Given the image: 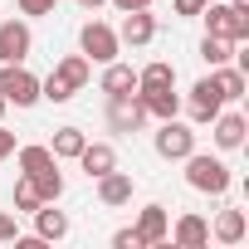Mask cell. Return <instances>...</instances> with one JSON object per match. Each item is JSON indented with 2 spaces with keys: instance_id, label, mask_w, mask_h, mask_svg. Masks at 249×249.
I'll list each match as a JSON object with an SVG mask.
<instances>
[{
  "instance_id": "obj_1",
  "label": "cell",
  "mask_w": 249,
  "mask_h": 249,
  "mask_svg": "<svg viewBox=\"0 0 249 249\" xmlns=\"http://www.w3.org/2000/svg\"><path fill=\"white\" fill-rule=\"evenodd\" d=\"M186 186L200 191V196H225V191L234 186V176H230V166H225L220 157L191 152V157H186Z\"/></svg>"
},
{
  "instance_id": "obj_2",
  "label": "cell",
  "mask_w": 249,
  "mask_h": 249,
  "mask_svg": "<svg viewBox=\"0 0 249 249\" xmlns=\"http://www.w3.org/2000/svg\"><path fill=\"white\" fill-rule=\"evenodd\" d=\"M205 35H215V39H230L234 49L249 39V10H234L230 0H205Z\"/></svg>"
},
{
  "instance_id": "obj_3",
  "label": "cell",
  "mask_w": 249,
  "mask_h": 249,
  "mask_svg": "<svg viewBox=\"0 0 249 249\" xmlns=\"http://www.w3.org/2000/svg\"><path fill=\"white\" fill-rule=\"evenodd\" d=\"M152 147H157L161 161H186V157L196 152V132H191V122L166 117L161 127H157V137H152Z\"/></svg>"
},
{
  "instance_id": "obj_4",
  "label": "cell",
  "mask_w": 249,
  "mask_h": 249,
  "mask_svg": "<svg viewBox=\"0 0 249 249\" xmlns=\"http://www.w3.org/2000/svg\"><path fill=\"white\" fill-rule=\"evenodd\" d=\"M117 30L112 25H103V20H88L83 30H78V54L88 59V64H112L117 59Z\"/></svg>"
},
{
  "instance_id": "obj_5",
  "label": "cell",
  "mask_w": 249,
  "mask_h": 249,
  "mask_svg": "<svg viewBox=\"0 0 249 249\" xmlns=\"http://www.w3.org/2000/svg\"><path fill=\"white\" fill-rule=\"evenodd\" d=\"M0 93H5V103H15V107H35L39 103V78L25 64H0Z\"/></svg>"
},
{
  "instance_id": "obj_6",
  "label": "cell",
  "mask_w": 249,
  "mask_h": 249,
  "mask_svg": "<svg viewBox=\"0 0 249 249\" xmlns=\"http://www.w3.org/2000/svg\"><path fill=\"white\" fill-rule=\"evenodd\" d=\"M107 127H112L117 137H132V132H142V127H147V107H142V98H137V93L107 98Z\"/></svg>"
},
{
  "instance_id": "obj_7",
  "label": "cell",
  "mask_w": 249,
  "mask_h": 249,
  "mask_svg": "<svg viewBox=\"0 0 249 249\" xmlns=\"http://www.w3.org/2000/svg\"><path fill=\"white\" fill-rule=\"evenodd\" d=\"M225 107V98H220V88H215V78L205 73V78H196L191 83V98H186V112H191V122L196 127H205V122H215V112Z\"/></svg>"
},
{
  "instance_id": "obj_8",
  "label": "cell",
  "mask_w": 249,
  "mask_h": 249,
  "mask_svg": "<svg viewBox=\"0 0 249 249\" xmlns=\"http://www.w3.org/2000/svg\"><path fill=\"white\" fill-rule=\"evenodd\" d=\"M35 49V30L25 20H0V64H25Z\"/></svg>"
},
{
  "instance_id": "obj_9",
  "label": "cell",
  "mask_w": 249,
  "mask_h": 249,
  "mask_svg": "<svg viewBox=\"0 0 249 249\" xmlns=\"http://www.w3.org/2000/svg\"><path fill=\"white\" fill-rule=\"evenodd\" d=\"M152 39H157V15H152V10H127V15H122V25H117V44L142 49V44H152Z\"/></svg>"
},
{
  "instance_id": "obj_10",
  "label": "cell",
  "mask_w": 249,
  "mask_h": 249,
  "mask_svg": "<svg viewBox=\"0 0 249 249\" xmlns=\"http://www.w3.org/2000/svg\"><path fill=\"white\" fill-rule=\"evenodd\" d=\"M244 132H249V122H244V112H215V122H210V137H215V147L220 152H234V147H244Z\"/></svg>"
},
{
  "instance_id": "obj_11",
  "label": "cell",
  "mask_w": 249,
  "mask_h": 249,
  "mask_svg": "<svg viewBox=\"0 0 249 249\" xmlns=\"http://www.w3.org/2000/svg\"><path fill=\"white\" fill-rule=\"evenodd\" d=\"M73 161L83 166L88 181H98V176H107V171L117 166V147H112V142H83V152H78Z\"/></svg>"
},
{
  "instance_id": "obj_12",
  "label": "cell",
  "mask_w": 249,
  "mask_h": 249,
  "mask_svg": "<svg viewBox=\"0 0 249 249\" xmlns=\"http://www.w3.org/2000/svg\"><path fill=\"white\" fill-rule=\"evenodd\" d=\"M137 239H142V249L147 244H166V230H171V215H166V205H142V215H137Z\"/></svg>"
},
{
  "instance_id": "obj_13",
  "label": "cell",
  "mask_w": 249,
  "mask_h": 249,
  "mask_svg": "<svg viewBox=\"0 0 249 249\" xmlns=\"http://www.w3.org/2000/svg\"><path fill=\"white\" fill-rule=\"evenodd\" d=\"M98 200L107 205V210H117V205H132V176L127 171H107V176H98Z\"/></svg>"
},
{
  "instance_id": "obj_14",
  "label": "cell",
  "mask_w": 249,
  "mask_h": 249,
  "mask_svg": "<svg viewBox=\"0 0 249 249\" xmlns=\"http://www.w3.org/2000/svg\"><path fill=\"white\" fill-rule=\"evenodd\" d=\"M69 230H73V225H69V215H64V210H54V200H44V205L35 210V234H39L44 244L69 239Z\"/></svg>"
},
{
  "instance_id": "obj_15",
  "label": "cell",
  "mask_w": 249,
  "mask_h": 249,
  "mask_svg": "<svg viewBox=\"0 0 249 249\" xmlns=\"http://www.w3.org/2000/svg\"><path fill=\"white\" fill-rule=\"evenodd\" d=\"M166 234H171V244H181V249H200V244H210V225H205L200 215H181Z\"/></svg>"
},
{
  "instance_id": "obj_16",
  "label": "cell",
  "mask_w": 249,
  "mask_h": 249,
  "mask_svg": "<svg viewBox=\"0 0 249 249\" xmlns=\"http://www.w3.org/2000/svg\"><path fill=\"white\" fill-rule=\"evenodd\" d=\"M98 88L107 93V98H122V93H137V73H132V64H103V78H98Z\"/></svg>"
},
{
  "instance_id": "obj_17",
  "label": "cell",
  "mask_w": 249,
  "mask_h": 249,
  "mask_svg": "<svg viewBox=\"0 0 249 249\" xmlns=\"http://www.w3.org/2000/svg\"><path fill=\"white\" fill-rule=\"evenodd\" d=\"M210 78H215V88H220V98H225V103H239V98H244V88H249L244 69H234V64H220V69H210Z\"/></svg>"
},
{
  "instance_id": "obj_18",
  "label": "cell",
  "mask_w": 249,
  "mask_h": 249,
  "mask_svg": "<svg viewBox=\"0 0 249 249\" xmlns=\"http://www.w3.org/2000/svg\"><path fill=\"white\" fill-rule=\"evenodd\" d=\"M137 98H142L147 117H157V122H166V117H176V112H181V98H176V88H152V93H137Z\"/></svg>"
},
{
  "instance_id": "obj_19",
  "label": "cell",
  "mask_w": 249,
  "mask_h": 249,
  "mask_svg": "<svg viewBox=\"0 0 249 249\" xmlns=\"http://www.w3.org/2000/svg\"><path fill=\"white\" fill-rule=\"evenodd\" d=\"M152 88H176V64L152 59V64L137 73V93H152Z\"/></svg>"
},
{
  "instance_id": "obj_20",
  "label": "cell",
  "mask_w": 249,
  "mask_h": 249,
  "mask_svg": "<svg viewBox=\"0 0 249 249\" xmlns=\"http://www.w3.org/2000/svg\"><path fill=\"white\" fill-rule=\"evenodd\" d=\"M244 230H249L244 210H220V215H215V230H210V234H215L220 244H239V239H244Z\"/></svg>"
},
{
  "instance_id": "obj_21",
  "label": "cell",
  "mask_w": 249,
  "mask_h": 249,
  "mask_svg": "<svg viewBox=\"0 0 249 249\" xmlns=\"http://www.w3.org/2000/svg\"><path fill=\"white\" fill-rule=\"evenodd\" d=\"M54 73H59V78H64V83H69V88H73V93H78V88H83V83H88V78H93V64H88V59H83V54H64V59H59V69H54Z\"/></svg>"
},
{
  "instance_id": "obj_22",
  "label": "cell",
  "mask_w": 249,
  "mask_h": 249,
  "mask_svg": "<svg viewBox=\"0 0 249 249\" xmlns=\"http://www.w3.org/2000/svg\"><path fill=\"white\" fill-rule=\"evenodd\" d=\"M49 166H59V157H54L49 147H39V142L20 147V176H39V171H49Z\"/></svg>"
},
{
  "instance_id": "obj_23",
  "label": "cell",
  "mask_w": 249,
  "mask_h": 249,
  "mask_svg": "<svg viewBox=\"0 0 249 249\" xmlns=\"http://www.w3.org/2000/svg\"><path fill=\"white\" fill-rule=\"evenodd\" d=\"M83 142H88V137H83L78 127H54V142H49V152H54L59 161H73V157L83 152Z\"/></svg>"
},
{
  "instance_id": "obj_24",
  "label": "cell",
  "mask_w": 249,
  "mask_h": 249,
  "mask_svg": "<svg viewBox=\"0 0 249 249\" xmlns=\"http://www.w3.org/2000/svg\"><path fill=\"white\" fill-rule=\"evenodd\" d=\"M230 54H234V44H230V39H215V35H205V39H200V59H205L210 69L230 64Z\"/></svg>"
},
{
  "instance_id": "obj_25",
  "label": "cell",
  "mask_w": 249,
  "mask_h": 249,
  "mask_svg": "<svg viewBox=\"0 0 249 249\" xmlns=\"http://www.w3.org/2000/svg\"><path fill=\"white\" fill-rule=\"evenodd\" d=\"M30 181H35L39 200H59V196H64V171H59V166H49V171H39V176H30Z\"/></svg>"
},
{
  "instance_id": "obj_26",
  "label": "cell",
  "mask_w": 249,
  "mask_h": 249,
  "mask_svg": "<svg viewBox=\"0 0 249 249\" xmlns=\"http://www.w3.org/2000/svg\"><path fill=\"white\" fill-rule=\"evenodd\" d=\"M44 200H39V191H35V181L30 176H20L15 181V215H35Z\"/></svg>"
},
{
  "instance_id": "obj_27",
  "label": "cell",
  "mask_w": 249,
  "mask_h": 249,
  "mask_svg": "<svg viewBox=\"0 0 249 249\" xmlns=\"http://www.w3.org/2000/svg\"><path fill=\"white\" fill-rule=\"evenodd\" d=\"M39 98H49V103H69V98H73V88H69L59 73H49V78H39Z\"/></svg>"
},
{
  "instance_id": "obj_28",
  "label": "cell",
  "mask_w": 249,
  "mask_h": 249,
  "mask_svg": "<svg viewBox=\"0 0 249 249\" xmlns=\"http://www.w3.org/2000/svg\"><path fill=\"white\" fill-rule=\"evenodd\" d=\"M20 15H54L59 10V0H15Z\"/></svg>"
},
{
  "instance_id": "obj_29",
  "label": "cell",
  "mask_w": 249,
  "mask_h": 249,
  "mask_svg": "<svg viewBox=\"0 0 249 249\" xmlns=\"http://www.w3.org/2000/svg\"><path fill=\"white\" fill-rule=\"evenodd\" d=\"M15 234H20V215L0 210V244H15Z\"/></svg>"
},
{
  "instance_id": "obj_30",
  "label": "cell",
  "mask_w": 249,
  "mask_h": 249,
  "mask_svg": "<svg viewBox=\"0 0 249 249\" xmlns=\"http://www.w3.org/2000/svg\"><path fill=\"white\" fill-rule=\"evenodd\" d=\"M171 10H176L181 20H196V15L205 10V0H171Z\"/></svg>"
},
{
  "instance_id": "obj_31",
  "label": "cell",
  "mask_w": 249,
  "mask_h": 249,
  "mask_svg": "<svg viewBox=\"0 0 249 249\" xmlns=\"http://www.w3.org/2000/svg\"><path fill=\"white\" fill-rule=\"evenodd\" d=\"M112 249H142L137 230H117V234H112Z\"/></svg>"
},
{
  "instance_id": "obj_32",
  "label": "cell",
  "mask_w": 249,
  "mask_h": 249,
  "mask_svg": "<svg viewBox=\"0 0 249 249\" xmlns=\"http://www.w3.org/2000/svg\"><path fill=\"white\" fill-rule=\"evenodd\" d=\"M10 157H15V132L0 122V161H10Z\"/></svg>"
},
{
  "instance_id": "obj_33",
  "label": "cell",
  "mask_w": 249,
  "mask_h": 249,
  "mask_svg": "<svg viewBox=\"0 0 249 249\" xmlns=\"http://www.w3.org/2000/svg\"><path fill=\"white\" fill-rule=\"evenodd\" d=\"M107 5H112V10H122V15H127V10H152V0H107Z\"/></svg>"
},
{
  "instance_id": "obj_34",
  "label": "cell",
  "mask_w": 249,
  "mask_h": 249,
  "mask_svg": "<svg viewBox=\"0 0 249 249\" xmlns=\"http://www.w3.org/2000/svg\"><path fill=\"white\" fill-rule=\"evenodd\" d=\"M78 5H83V10L93 15V10H103V5H107V0H78Z\"/></svg>"
},
{
  "instance_id": "obj_35",
  "label": "cell",
  "mask_w": 249,
  "mask_h": 249,
  "mask_svg": "<svg viewBox=\"0 0 249 249\" xmlns=\"http://www.w3.org/2000/svg\"><path fill=\"white\" fill-rule=\"evenodd\" d=\"M5 107H10V103H5V93H0V117H5Z\"/></svg>"
}]
</instances>
